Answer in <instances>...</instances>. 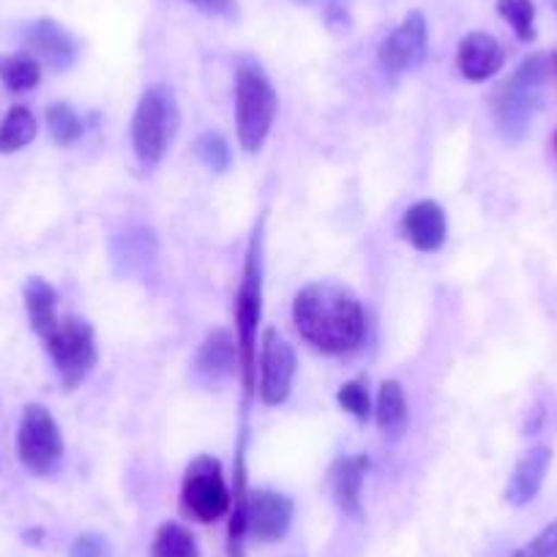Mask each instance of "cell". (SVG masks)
<instances>
[{"mask_svg": "<svg viewBox=\"0 0 557 557\" xmlns=\"http://www.w3.org/2000/svg\"><path fill=\"white\" fill-rule=\"evenodd\" d=\"M511 557H557V519L546 524L533 541H528Z\"/></svg>", "mask_w": 557, "mask_h": 557, "instance_id": "83f0119b", "label": "cell"}, {"mask_svg": "<svg viewBox=\"0 0 557 557\" xmlns=\"http://www.w3.org/2000/svg\"><path fill=\"white\" fill-rule=\"evenodd\" d=\"M549 69H552V74H557V55L549 58Z\"/></svg>", "mask_w": 557, "mask_h": 557, "instance_id": "f546056e", "label": "cell"}, {"mask_svg": "<svg viewBox=\"0 0 557 557\" xmlns=\"http://www.w3.org/2000/svg\"><path fill=\"white\" fill-rule=\"evenodd\" d=\"M240 367L238 352V336L230 334L227 329H216L202 339L200 350L195 356V372L197 377L206 383L216 385L233 377Z\"/></svg>", "mask_w": 557, "mask_h": 557, "instance_id": "4fadbf2b", "label": "cell"}, {"mask_svg": "<svg viewBox=\"0 0 557 557\" xmlns=\"http://www.w3.org/2000/svg\"><path fill=\"white\" fill-rule=\"evenodd\" d=\"M296 350L276 329L262 331L260 339V399L268 407L285 405L296 380Z\"/></svg>", "mask_w": 557, "mask_h": 557, "instance_id": "9c48e42d", "label": "cell"}, {"mask_svg": "<svg viewBox=\"0 0 557 557\" xmlns=\"http://www.w3.org/2000/svg\"><path fill=\"white\" fill-rule=\"evenodd\" d=\"M555 3H557V0H555Z\"/></svg>", "mask_w": 557, "mask_h": 557, "instance_id": "836d02e7", "label": "cell"}, {"mask_svg": "<svg viewBox=\"0 0 557 557\" xmlns=\"http://www.w3.org/2000/svg\"><path fill=\"white\" fill-rule=\"evenodd\" d=\"M555 146H557V134H555Z\"/></svg>", "mask_w": 557, "mask_h": 557, "instance_id": "d6a6232c", "label": "cell"}, {"mask_svg": "<svg viewBox=\"0 0 557 557\" xmlns=\"http://www.w3.org/2000/svg\"><path fill=\"white\" fill-rule=\"evenodd\" d=\"M181 126V112L175 94L168 85H151L139 96L132 117V148L143 168H157L168 157Z\"/></svg>", "mask_w": 557, "mask_h": 557, "instance_id": "7a4b0ae2", "label": "cell"}, {"mask_svg": "<svg viewBox=\"0 0 557 557\" xmlns=\"http://www.w3.org/2000/svg\"><path fill=\"white\" fill-rule=\"evenodd\" d=\"M200 3H211V0H200Z\"/></svg>", "mask_w": 557, "mask_h": 557, "instance_id": "1f68e13d", "label": "cell"}, {"mask_svg": "<svg viewBox=\"0 0 557 557\" xmlns=\"http://www.w3.org/2000/svg\"><path fill=\"white\" fill-rule=\"evenodd\" d=\"M153 257H157V238H153L151 230H128L115 238V260L126 271L148 265Z\"/></svg>", "mask_w": 557, "mask_h": 557, "instance_id": "603a6c76", "label": "cell"}, {"mask_svg": "<svg viewBox=\"0 0 557 557\" xmlns=\"http://www.w3.org/2000/svg\"><path fill=\"white\" fill-rule=\"evenodd\" d=\"M426 45H430V30L421 12H410L388 36L377 50V61L385 74H405L424 61Z\"/></svg>", "mask_w": 557, "mask_h": 557, "instance_id": "8fae6325", "label": "cell"}, {"mask_svg": "<svg viewBox=\"0 0 557 557\" xmlns=\"http://www.w3.org/2000/svg\"><path fill=\"white\" fill-rule=\"evenodd\" d=\"M262 318V260H260V227L246 251L244 278H240L238 298H235V336H238L240 372H244L246 396L255 394L257 367V325Z\"/></svg>", "mask_w": 557, "mask_h": 557, "instance_id": "5b68a950", "label": "cell"}, {"mask_svg": "<svg viewBox=\"0 0 557 557\" xmlns=\"http://www.w3.org/2000/svg\"><path fill=\"white\" fill-rule=\"evenodd\" d=\"M39 132V123L36 115L28 107H12L9 115L0 123V153H17L25 146H30Z\"/></svg>", "mask_w": 557, "mask_h": 557, "instance_id": "44dd1931", "label": "cell"}, {"mask_svg": "<svg viewBox=\"0 0 557 557\" xmlns=\"http://www.w3.org/2000/svg\"><path fill=\"white\" fill-rule=\"evenodd\" d=\"M195 153L208 170H213V173H224V170L230 168L227 139H224L219 132L200 134V137H197V143H195Z\"/></svg>", "mask_w": 557, "mask_h": 557, "instance_id": "484cf974", "label": "cell"}, {"mask_svg": "<svg viewBox=\"0 0 557 557\" xmlns=\"http://www.w3.org/2000/svg\"><path fill=\"white\" fill-rule=\"evenodd\" d=\"M446 211L435 200H421L401 216V235L418 251H437L446 244Z\"/></svg>", "mask_w": 557, "mask_h": 557, "instance_id": "5bb4252c", "label": "cell"}, {"mask_svg": "<svg viewBox=\"0 0 557 557\" xmlns=\"http://www.w3.org/2000/svg\"><path fill=\"white\" fill-rule=\"evenodd\" d=\"M497 14L511 25L519 41L535 39V7L533 0H497Z\"/></svg>", "mask_w": 557, "mask_h": 557, "instance_id": "d4e9b609", "label": "cell"}, {"mask_svg": "<svg viewBox=\"0 0 557 557\" xmlns=\"http://www.w3.org/2000/svg\"><path fill=\"white\" fill-rule=\"evenodd\" d=\"M336 401H339L342 410H347L352 418H358V421H367V418L372 416L369 391L361 380H350V383L342 385L339 394H336Z\"/></svg>", "mask_w": 557, "mask_h": 557, "instance_id": "4316f807", "label": "cell"}, {"mask_svg": "<svg viewBox=\"0 0 557 557\" xmlns=\"http://www.w3.org/2000/svg\"><path fill=\"white\" fill-rule=\"evenodd\" d=\"M151 557H202L195 533L181 522H164L153 533Z\"/></svg>", "mask_w": 557, "mask_h": 557, "instance_id": "7402d4cb", "label": "cell"}, {"mask_svg": "<svg viewBox=\"0 0 557 557\" xmlns=\"http://www.w3.org/2000/svg\"><path fill=\"white\" fill-rule=\"evenodd\" d=\"M367 473L369 457H339L331 465V495L347 517H361V492Z\"/></svg>", "mask_w": 557, "mask_h": 557, "instance_id": "e0dca14e", "label": "cell"}, {"mask_svg": "<svg viewBox=\"0 0 557 557\" xmlns=\"http://www.w3.org/2000/svg\"><path fill=\"white\" fill-rule=\"evenodd\" d=\"M25 309H28L30 329H34L36 336L47 339V336L55 331V325L61 323L58 318V293L50 282H45L41 276H30L25 282Z\"/></svg>", "mask_w": 557, "mask_h": 557, "instance_id": "ac0fdd59", "label": "cell"}, {"mask_svg": "<svg viewBox=\"0 0 557 557\" xmlns=\"http://www.w3.org/2000/svg\"><path fill=\"white\" fill-rule=\"evenodd\" d=\"M233 506V495L224 481L222 462L208 454L191 459L181 484V511L195 522L211 524L227 517Z\"/></svg>", "mask_w": 557, "mask_h": 557, "instance_id": "8992f818", "label": "cell"}, {"mask_svg": "<svg viewBox=\"0 0 557 557\" xmlns=\"http://www.w3.org/2000/svg\"><path fill=\"white\" fill-rule=\"evenodd\" d=\"M28 47L30 55L39 58V63L45 61L52 69H69L77 61V41L69 34L63 25H58L55 20H39L28 28Z\"/></svg>", "mask_w": 557, "mask_h": 557, "instance_id": "9a60e30c", "label": "cell"}, {"mask_svg": "<svg viewBox=\"0 0 557 557\" xmlns=\"http://www.w3.org/2000/svg\"><path fill=\"white\" fill-rule=\"evenodd\" d=\"M47 128H50V137L63 148L74 146L85 132L83 117H79L72 107L63 104V101H58V104H52L50 110H47Z\"/></svg>", "mask_w": 557, "mask_h": 557, "instance_id": "cb8c5ba5", "label": "cell"}, {"mask_svg": "<svg viewBox=\"0 0 557 557\" xmlns=\"http://www.w3.org/2000/svg\"><path fill=\"white\" fill-rule=\"evenodd\" d=\"M278 112V96L260 63L240 61L235 74V126L246 153H257L271 134Z\"/></svg>", "mask_w": 557, "mask_h": 557, "instance_id": "3957f363", "label": "cell"}, {"mask_svg": "<svg viewBox=\"0 0 557 557\" xmlns=\"http://www.w3.org/2000/svg\"><path fill=\"white\" fill-rule=\"evenodd\" d=\"M549 465H552V448L549 446L530 448V451L517 462L511 479H508L506 500L517 508L533 503L535 495L541 492V486H544L546 473H549Z\"/></svg>", "mask_w": 557, "mask_h": 557, "instance_id": "2e32d148", "label": "cell"}, {"mask_svg": "<svg viewBox=\"0 0 557 557\" xmlns=\"http://www.w3.org/2000/svg\"><path fill=\"white\" fill-rule=\"evenodd\" d=\"M549 58L530 55L517 66V72L497 88L495 104V123L500 128L503 137L522 139L528 134L533 115L539 112L541 104V88H544L546 77H549Z\"/></svg>", "mask_w": 557, "mask_h": 557, "instance_id": "277c9868", "label": "cell"}, {"mask_svg": "<svg viewBox=\"0 0 557 557\" xmlns=\"http://www.w3.org/2000/svg\"><path fill=\"white\" fill-rule=\"evenodd\" d=\"M293 323L304 342L325 356H347L367 336V312L350 287L339 282H314L293 301Z\"/></svg>", "mask_w": 557, "mask_h": 557, "instance_id": "6da1fadb", "label": "cell"}, {"mask_svg": "<svg viewBox=\"0 0 557 557\" xmlns=\"http://www.w3.org/2000/svg\"><path fill=\"white\" fill-rule=\"evenodd\" d=\"M41 79V63L30 52H9L0 55V83L14 94L34 90Z\"/></svg>", "mask_w": 557, "mask_h": 557, "instance_id": "ffe728a7", "label": "cell"}, {"mask_svg": "<svg viewBox=\"0 0 557 557\" xmlns=\"http://www.w3.org/2000/svg\"><path fill=\"white\" fill-rule=\"evenodd\" d=\"M374 418H377V426L388 441H401L410 426V410H407L405 388H401L396 380H385L380 385L377 394V407H374Z\"/></svg>", "mask_w": 557, "mask_h": 557, "instance_id": "d6986e66", "label": "cell"}, {"mask_svg": "<svg viewBox=\"0 0 557 557\" xmlns=\"http://www.w3.org/2000/svg\"><path fill=\"white\" fill-rule=\"evenodd\" d=\"M17 454L25 470L39 479L55 473L63 459V435L58 421L45 405H28L20 418Z\"/></svg>", "mask_w": 557, "mask_h": 557, "instance_id": "ba28073f", "label": "cell"}, {"mask_svg": "<svg viewBox=\"0 0 557 557\" xmlns=\"http://www.w3.org/2000/svg\"><path fill=\"white\" fill-rule=\"evenodd\" d=\"M503 63H506V50L492 34L475 30L459 41L457 66L468 83H486L500 72Z\"/></svg>", "mask_w": 557, "mask_h": 557, "instance_id": "7c38bea8", "label": "cell"}, {"mask_svg": "<svg viewBox=\"0 0 557 557\" xmlns=\"http://www.w3.org/2000/svg\"><path fill=\"white\" fill-rule=\"evenodd\" d=\"M69 557H104V541L94 533L77 535V541L69 549Z\"/></svg>", "mask_w": 557, "mask_h": 557, "instance_id": "f1b7e54d", "label": "cell"}, {"mask_svg": "<svg viewBox=\"0 0 557 557\" xmlns=\"http://www.w3.org/2000/svg\"><path fill=\"white\" fill-rule=\"evenodd\" d=\"M304 3H318V0H304Z\"/></svg>", "mask_w": 557, "mask_h": 557, "instance_id": "4dcf8cb0", "label": "cell"}, {"mask_svg": "<svg viewBox=\"0 0 557 557\" xmlns=\"http://www.w3.org/2000/svg\"><path fill=\"white\" fill-rule=\"evenodd\" d=\"M293 500L282 492L255 490L244 500V528L246 535L257 544H276L290 533Z\"/></svg>", "mask_w": 557, "mask_h": 557, "instance_id": "30bf717a", "label": "cell"}, {"mask_svg": "<svg viewBox=\"0 0 557 557\" xmlns=\"http://www.w3.org/2000/svg\"><path fill=\"white\" fill-rule=\"evenodd\" d=\"M47 352L52 358V367H55L58 377L66 385L69 391H74L77 385H83L88 380V374L94 372L96 361H99V350H96V336L90 323H85L83 318H61V323L55 325L50 336L45 339Z\"/></svg>", "mask_w": 557, "mask_h": 557, "instance_id": "52a82bcc", "label": "cell"}]
</instances>
